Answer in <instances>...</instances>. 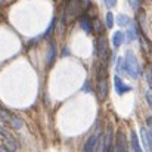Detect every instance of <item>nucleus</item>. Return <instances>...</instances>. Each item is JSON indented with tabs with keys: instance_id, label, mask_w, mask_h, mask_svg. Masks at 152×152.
Instances as JSON below:
<instances>
[{
	"instance_id": "nucleus-1",
	"label": "nucleus",
	"mask_w": 152,
	"mask_h": 152,
	"mask_svg": "<svg viewBox=\"0 0 152 152\" xmlns=\"http://www.w3.org/2000/svg\"><path fill=\"white\" fill-rule=\"evenodd\" d=\"M124 59H126V69H127V74H129L132 78H139L140 74H142V68H140V65H139V62H137L134 53L129 50L126 53V58H124Z\"/></svg>"
},
{
	"instance_id": "nucleus-2",
	"label": "nucleus",
	"mask_w": 152,
	"mask_h": 152,
	"mask_svg": "<svg viewBox=\"0 0 152 152\" xmlns=\"http://www.w3.org/2000/svg\"><path fill=\"white\" fill-rule=\"evenodd\" d=\"M0 118H1V121H3V124H6V126H9L10 129H21L22 127V120H19L16 115H13L12 112H9L7 109H1L0 111Z\"/></svg>"
},
{
	"instance_id": "nucleus-3",
	"label": "nucleus",
	"mask_w": 152,
	"mask_h": 152,
	"mask_svg": "<svg viewBox=\"0 0 152 152\" xmlns=\"http://www.w3.org/2000/svg\"><path fill=\"white\" fill-rule=\"evenodd\" d=\"M1 137H3V148H4L6 151L7 152H18V149H19L18 140H16L13 136H10L4 129H1Z\"/></svg>"
},
{
	"instance_id": "nucleus-4",
	"label": "nucleus",
	"mask_w": 152,
	"mask_h": 152,
	"mask_svg": "<svg viewBox=\"0 0 152 152\" xmlns=\"http://www.w3.org/2000/svg\"><path fill=\"white\" fill-rule=\"evenodd\" d=\"M96 53H98V56L101 58V61L105 64L106 62V59H108V40L101 36L98 40H96Z\"/></svg>"
},
{
	"instance_id": "nucleus-5",
	"label": "nucleus",
	"mask_w": 152,
	"mask_h": 152,
	"mask_svg": "<svg viewBox=\"0 0 152 152\" xmlns=\"http://www.w3.org/2000/svg\"><path fill=\"white\" fill-rule=\"evenodd\" d=\"M99 139H101V133H93V134L87 139V142L84 143L83 152H95L96 149H98Z\"/></svg>"
},
{
	"instance_id": "nucleus-6",
	"label": "nucleus",
	"mask_w": 152,
	"mask_h": 152,
	"mask_svg": "<svg viewBox=\"0 0 152 152\" xmlns=\"http://www.w3.org/2000/svg\"><path fill=\"white\" fill-rule=\"evenodd\" d=\"M114 87H115V92H117V95L118 96H123V95H126L127 92H130L132 90V87L130 86H127L118 75H115L114 77Z\"/></svg>"
},
{
	"instance_id": "nucleus-7",
	"label": "nucleus",
	"mask_w": 152,
	"mask_h": 152,
	"mask_svg": "<svg viewBox=\"0 0 152 152\" xmlns=\"http://www.w3.org/2000/svg\"><path fill=\"white\" fill-rule=\"evenodd\" d=\"M140 137H142V142H143V148L146 152H152V136L149 134L148 129L146 127H142L140 129Z\"/></svg>"
},
{
	"instance_id": "nucleus-8",
	"label": "nucleus",
	"mask_w": 152,
	"mask_h": 152,
	"mask_svg": "<svg viewBox=\"0 0 152 152\" xmlns=\"http://www.w3.org/2000/svg\"><path fill=\"white\" fill-rule=\"evenodd\" d=\"M114 149H115V152H129L127 145H126V137H124V133H123V132H120V133L117 134Z\"/></svg>"
},
{
	"instance_id": "nucleus-9",
	"label": "nucleus",
	"mask_w": 152,
	"mask_h": 152,
	"mask_svg": "<svg viewBox=\"0 0 152 152\" xmlns=\"http://www.w3.org/2000/svg\"><path fill=\"white\" fill-rule=\"evenodd\" d=\"M106 93H108V81H106V77L101 75L99 83H98V98L103 101L106 98Z\"/></svg>"
},
{
	"instance_id": "nucleus-10",
	"label": "nucleus",
	"mask_w": 152,
	"mask_h": 152,
	"mask_svg": "<svg viewBox=\"0 0 152 152\" xmlns=\"http://www.w3.org/2000/svg\"><path fill=\"white\" fill-rule=\"evenodd\" d=\"M78 22H80L81 30H84V33H87V34H92L93 33V24H92V21L87 16H80Z\"/></svg>"
},
{
	"instance_id": "nucleus-11",
	"label": "nucleus",
	"mask_w": 152,
	"mask_h": 152,
	"mask_svg": "<svg viewBox=\"0 0 152 152\" xmlns=\"http://www.w3.org/2000/svg\"><path fill=\"white\" fill-rule=\"evenodd\" d=\"M130 146L133 148V151L134 152H143V148L140 146V143H139V137H137V134H136L134 130L130 132Z\"/></svg>"
},
{
	"instance_id": "nucleus-12",
	"label": "nucleus",
	"mask_w": 152,
	"mask_h": 152,
	"mask_svg": "<svg viewBox=\"0 0 152 152\" xmlns=\"http://www.w3.org/2000/svg\"><path fill=\"white\" fill-rule=\"evenodd\" d=\"M124 40H126V33H123V31L114 33V36H112V45H114V48H120L124 43Z\"/></svg>"
},
{
	"instance_id": "nucleus-13",
	"label": "nucleus",
	"mask_w": 152,
	"mask_h": 152,
	"mask_svg": "<svg viewBox=\"0 0 152 152\" xmlns=\"http://www.w3.org/2000/svg\"><path fill=\"white\" fill-rule=\"evenodd\" d=\"M55 58H56V46H55V43L52 42L50 45H49V50H48V59H46V65H48V66L53 64Z\"/></svg>"
},
{
	"instance_id": "nucleus-14",
	"label": "nucleus",
	"mask_w": 152,
	"mask_h": 152,
	"mask_svg": "<svg viewBox=\"0 0 152 152\" xmlns=\"http://www.w3.org/2000/svg\"><path fill=\"white\" fill-rule=\"evenodd\" d=\"M137 39V28H136V25L134 24H132V25H129V30H127V40H136Z\"/></svg>"
},
{
	"instance_id": "nucleus-15",
	"label": "nucleus",
	"mask_w": 152,
	"mask_h": 152,
	"mask_svg": "<svg viewBox=\"0 0 152 152\" xmlns=\"http://www.w3.org/2000/svg\"><path fill=\"white\" fill-rule=\"evenodd\" d=\"M117 22H118L120 27H127V25H130V18H129L127 15L121 13V15L117 16Z\"/></svg>"
},
{
	"instance_id": "nucleus-16",
	"label": "nucleus",
	"mask_w": 152,
	"mask_h": 152,
	"mask_svg": "<svg viewBox=\"0 0 152 152\" xmlns=\"http://www.w3.org/2000/svg\"><path fill=\"white\" fill-rule=\"evenodd\" d=\"M117 72H120V74L127 72V69H126V59L118 58V61H117Z\"/></svg>"
},
{
	"instance_id": "nucleus-17",
	"label": "nucleus",
	"mask_w": 152,
	"mask_h": 152,
	"mask_svg": "<svg viewBox=\"0 0 152 152\" xmlns=\"http://www.w3.org/2000/svg\"><path fill=\"white\" fill-rule=\"evenodd\" d=\"M105 19H106V27L108 28H112L114 27V15L111 12H108L106 16H105Z\"/></svg>"
},
{
	"instance_id": "nucleus-18",
	"label": "nucleus",
	"mask_w": 152,
	"mask_h": 152,
	"mask_svg": "<svg viewBox=\"0 0 152 152\" xmlns=\"http://www.w3.org/2000/svg\"><path fill=\"white\" fill-rule=\"evenodd\" d=\"M145 99H146V102H148V105H149V108H151V111H152V90L151 89H148L145 92Z\"/></svg>"
},
{
	"instance_id": "nucleus-19",
	"label": "nucleus",
	"mask_w": 152,
	"mask_h": 152,
	"mask_svg": "<svg viewBox=\"0 0 152 152\" xmlns=\"http://www.w3.org/2000/svg\"><path fill=\"white\" fill-rule=\"evenodd\" d=\"M55 22H56V19L53 18V19H52V22H50V25H49V27H48V30H46V33L43 34V37H49V36L52 34V31H53V28H55Z\"/></svg>"
},
{
	"instance_id": "nucleus-20",
	"label": "nucleus",
	"mask_w": 152,
	"mask_h": 152,
	"mask_svg": "<svg viewBox=\"0 0 152 152\" xmlns=\"http://www.w3.org/2000/svg\"><path fill=\"white\" fill-rule=\"evenodd\" d=\"M146 129H148L149 134L152 136V117H148V118H146Z\"/></svg>"
},
{
	"instance_id": "nucleus-21",
	"label": "nucleus",
	"mask_w": 152,
	"mask_h": 152,
	"mask_svg": "<svg viewBox=\"0 0 152 152\" xmlns=\"http://www.w3.org/2000/svg\"><path fill=\"white\" fill-rule=\"evenodd\" d=\"M105 1V4L108 6V7H114L115 4H117V0H103Z\"/></svg>"
},
{
	"instance_id": "nucleus-22",
	"label": "nucleus",
	"mask_w": 152,
	"mask_h": 152,
	"mask_svg": "<svg viewBox=\"0 0 152 152\" xmlns=\"http://www.w3.org/2000/svg\"><path fill=\"white\" fill-rule=\"evenodd\" d=\"M139 1H140V0H130L132 7H133V9H137V7H139Z\"/></svg>"
},
{
	"instance_id": "nucleus-23",
	"label": "nucleus",
	"mask_w": 152,
	"mask_h": 152,
	"mask_svg": "<svg viewBox=\"0 0 152 152\" xmlns=\"http://www.w3.org/2000/svg\"><path fill=\"white\" fill-rule=\"evenodd\" d=\"M83 90H86V92H92V89H90V83H89V81H86V84L83 86Z\"/></svg>"
},
{
	"instance_id": "nucleus-24",
	"label": "nucleus",
	"mask_w": 152,
	"mask_h": 152,
	"mask_svg": "<svg viewBox=\"0 0 152 152\" xmlns=\"http://www.w3.org/2000/svg\"><path fill=\"white\" fill-rule=\"evenodd\" d=\"M146 78H148V83L151 84L152 83V72L151 71H148V72H146Z\"/></svg>"
},
{
	"instance_id": "nucleus-25",
	"label": "nucleus",
	"mask_w": 152,
	"mask_h": 152,
	"mask_svg": "<svg viewBox=\"0 0 152 152\" xmlns=\"http://www.w3.org/2000/svg\"><path fill=\"white\" fill-rule=\"evenodd\" d=\"M105 152H115V149H114V146L111 145V146H108V148H106V151Z\"/></svg>"
}]
</instances>
